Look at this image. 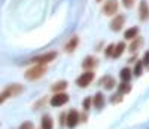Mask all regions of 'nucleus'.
Returning a JSON list of instances; mask_svg holds the SVG:
<instances>
[{
  "instance_id": "nucleus-1",
  "label": "nucleus",
  "mask_w": 149,
  "mask_h": 129,
  "mask_svg": "<svg viewBox=\"0 0 149 129\" xmlns=\"http://www.w3.org/2000/svg\"><path fill=\"white\" fill-rule=\"evenodd\" d=\"M45 73H46V66L36 64V66H33L31 68H29V70L26 71L24 77H26L27 80H37V79H40V77H43Z\"/></svg>"
},
{
  "instance_id": "nucleus-2",
  "label": "nucleus",
  "mask_w": 149,
  "mask_h": 129,
  "mask_svg": "<svg viewBox=\"0 0 149 129\" xmlns=\"http://www.w3.org/2000/svg\"><path fill=\"white\" fill-rule=\"evenodd\" d=\"M57 58V52L55 50H52V52H46V54H42V55H37V57H33L30 59V62H34V64H42V66H45V64L51 62Z\"/></svg>"
},
{
  "instance_id": "nucleus-3",
  "label": "nucleus",
  "mask_w": 149,
  "mask_h": 129,
  "mask_svg": "<svg viewBox=\"0 0 149 129\" xmlns=\"http://www.w3.org/2000/svg\"><path fill=\"white\" fill-rule=\"evenodd\" d=\"M81 122V114L76 111V110H70L67 114H66V126L73 129V128H76Z\"/></svg>"
},
{
  "instance_id": "nucleus-4",
  "label": "nucleus",
  "mask_w": 149,
  "mask_h": 129,
  "mask_svg": "<svg viewBox=\"0 0 149 129\" xmlns=\"http://www.w3.org/2000/svg\"><path fill=\"white\" fill-rule=\"evenodd\" d=\"M69 102V95L66 92H58V94H54L52 98L49 99V104L52 107H61Z\"/></svg>"
},
{
  "instance_id": "nucleus-5",
  "label": "nucleus",
  "mask_w": 149,
  "mask_h": 129,
  "mask_svg": "<svg viewBox=\"0 0 149 129\" xmlns=\"http://www.w3.org/2000/svg\"><path fill=\"white\" fill-rule=\"evenodd\" d=\"M93 80H94V71H84L76 79V85L79 88H86Z\"/></svg>"
},
{
  "instance_id": "nucleus-6",
  "label": "nucleus",
  "mask_w": 149,
  "mask_h": 129,
  "mask_svg": "<svg viewBox=\"0 0 149 129\" xmlns=\"http://www.w3.org/2000/svg\"><path fill=\"white\" fill-rule=\"evenodd\" d=\"M3 92L8 95V98L9 97H18V95H21L24 92V86L22 85H18V83H12V85L6 86V89H5Z\"/></svg>"
},
{
  "instance_id": "nucleus-7",
  "label": "nucleus",
  "mask_w": 149,
  "mask_h": 129,
  "mask_svg": "<svg viewBox=\"0 0 149 129\" xmlns=\"http://www.w3.org/2000/svg\"><path fill=\"white\" fill-rule=\"evenodd\" d=\"M103 12L104 15H115L118 12V2L116 0H107L103 6Z\"/></svg>"
},
{
  "instance_id": "nucleus-8",
  "label": "nucleus",
  "mask_w": 149,
  "mask_h": 129,
  "mask_svg": "<svg viewBox=\"0 0 149 129\" xmlns=\"http://www.w3.org/2000/svg\"><path fill=\"white\" fill-rule=\"evenodd\" d=\"M97 64H98V61H97L95 57H86V58L84 59V62H82V67H84V70H86V71H93V68L97 67Z\"/></svg>"
},
{
  "instance_id": "nucleus-9",
  "label": "nucleus",
  "mask_w": 149,
  "mask_h": 129,
  "mask_svg": "<svg viewBox=\"0 0 149 129\" xmlns=\"http://www.w3.org/2000/svg\"><path fill=\"white\" fill-rule=\"evenodd\" d=\"M139 18L140 21H146L149 18V5L146 0H142L140 6H139Z\"/></svg>"
},
{
  "instance_id": "nucleus-10",
  "label": "nucleus",
  "mask_w": 149,
  "mask_h": 129,
  "mask_svg": "<svg viewBox=\"0 0 149 129\" xmlns=\"http://www.w3.org/2000/svg\"><path fill=\"white\" fill-rule=\"evenodd\" d=\"M124 22H125V18H124L122 15H116L113 19H112V22H110V30H113V31H119V30L122 28Z\"/></svg>"
},
{
  "instance_id": "nucleus-11",
  "label": "nucleus",
  "mask_w": 149,
  "mask_h": 129,
  "mask_svg": "<svg viewBox=\"0 0 149 129\" xmlns=\"http://www.w3.org/2000/svg\"><path fill=\"white\" fill-rule=\"evenodd\" d=\"M115 79L112 76H104V77H102V80H100V85L106 89V91H110V89H113L115 88Z\"/></svg>"
},
{
  "instance_id": "nucleus-12",
  "label": "nucleus",
  "mask_w": 149,
  "mask_h": 129,
  "mask_svg": "<svg viewBox=\"0 0 149 129\" xmlns=\"http://www.w3.org/2000/svg\"><path fill=\"white\" fill-rule=\"evenodd\" d=\"M78 45H79V37H78V36H73V37L70 39V40L66 43V46H64V50H66L67 54H72L73 50L78 48Z\"/></svg>"
},
{
  "instance_id": "nucleus-13",
  "label": "nucleus",
  "mask_w": 149,
  "mask_h": 129,
  "mask_svg": "<svg viewBox=\"0 0 149 129\" xmlns=\"http://www.w3.org/2000/svg\"><path fill=\"white\" fill-rule=\"evenodd\" d=\"M93 106L95 107V108H103L104 107V95L103 94H100V92H97L95 95H94V98H93Z\"/></svg>"
},
{
  "instance_id": "nucleus-14",
  "label": "nucleus",
  "mask_w": 149,
  "mask_h": 129,
  "mask_svg": "<svg viewBox=\"0 0 149 129\" xmlns=\"http://www.w3.org/2000/svg\"><path fill=\"white\" fill-rule=\"evenodd\" d=\"M40 128L42 129H54V122H52V117L49 114H45L42 120H40Z\"/></svg>"
},
{
  "instance_id": "nucleus-15",
  "label": "nucleus",
  "mask_w": 149,
  "mask_h": 129,
  "mask_svg": "<svg viewBox=\"0 0 149 129\" xmlns=\"http://www.w3.org/2000/svg\"><path fill=\"white\" fill-rule=\"evenodd\" d=\"M66 88H67V82L66 80H60V82H57V83H54L51 86V91L54 94H58V92H64Z\"/></svg>"
},
{
  "instance_id": "nucleus-16",
  "label": "nucleus",
  "mask_w": 149,
  "mask_h": 129,
  "mask_svg": "<svg viewBox=\"0 0 149 129\" xmlns=\"http://www.w3.org/2000/svg\"><path fill=\"white\" fill-rule=\"evenodd\" d=\"M124 49H125V43H118V45H115V48H113V54H112V58H119L121 57V54L124 52Z\"/></svg>"
},
{
  "instance_id": "nucleus-17",
  "label": "nucleus",
  "mask_w": 149,
  "mask_h": 129,
  "mask_svg": "<svg viewBox=\"0 0 149 129\" xmlns=\"http://www.w3.org/2000/svg\"><path fill=\"white\" fill-rule=\"evenodd\" d=\"M137 34H139V27H131V28H128L125 33H124V37L125 39H136Z\"/></svg>"
},
{
  "instance_id": "nucleus-18",
  "label": "nucleus",
  "mask_w": 149,
  "mask_h": 129,
  "mask_svg": "<svg viewBox=\"0 0 149 129\" xmlns=\"http://www.w3.org/2000/svg\"><path fill=\"white\" fill-rule=\"evenodd\" d=\"M118 94H121V95H124V94H128L130 91H131V85L128 83V82H122L119 86H118Z\"/></svg>"
},
{
  "instance_id": "nucleus-19",
  "label": "nucleus",
  "mask_w": 149,
  "mask_h": 129,
  "mask_svg": "<svg viewBox=\"0 0 149 129\" xmlns=\"http://www.w3.org/2000/svg\"><path fill=\"white\" fill-rule=\"evenodd\" d=\"M119 76H121V80L122 82H130V79H131V70L130 68H122L121 70V73H119Z\"/></svg>"
},
{
  "instance_id": "nucleus-20",
  "label": "nucleus",
  "mask_w": 149,
  "mask_h": 129,
  "mask_svg": "<svg viewBox=\"0 0 149 129\" xmlns=\"http://www.w3.org/2000/svg\"><path fill=\"white\" fill-rule=\"evenodd\" d=\"M142 43H143V39L142 37H136V40L130 45V50H131V52H136V50L142 46Z\"/></svg>"
},
{
  "instance_id": "nucleus-21",
  "label": "nucleus",
  "mask_w": 149,
  "mask_h": 129,
  "mask_svg": "<svg viewBox=\"0 0 149 129\" xmlns=\"http://www.w3.org/2000/svg\"><path fill=\"white\" fill-rule=\"evenodd\" d=\"M91 106H93V98L86 97V98L84 99V102H82V107H84V110H85V111H88V110L91 108Z\"/></svg>"
},
{
  "instance_id": "nucleus-22",
  "label": "nucleus",
  "mask_w": 149,
  "mask_h": 129,
  "mask_svg": "<svg viewBox=\"0 0 149 129\" xmlns=\"http://www.w3.org/2000/svg\"><path fill=\"white\" fill-rule=\"evenodd\" d=\"M142 70H143V62L142 61H137L136 62V67H134V76H140L142 74Z\"/></svg>"
},
{
  "instance_id": "nucleus-23",
  "label": "nucleus",
  "mask_w": 149,
  "mask_h": 129,
  "mask_svg": "<svg viewBox=\"0 0 149 129\" xmlns=\"http://www.w3.org/2000/svg\"><path fill=\"white\" fill-rule=\"evenodd\" d=\"M18 129H34V123H33V122H30V120L22 122V123L19 125V128H18Z\"/></svg>"
},
{
  "instance_id": "nucleus-24",
  "label": "nucleus",
  "mask_w": 149,
  "mask_h": 129,
  "mask_svg": "<svg viewBox=\"0 0 149 129\" xmlns=\"http://www.w3.org/2000/svg\"><path fill=\"white\" fill-rule=\"evenodd\" d=\"M121 101H122V95H121V94H116L115 97L110 98V102H112V104H116V102H121Z\"/></svg>"
},
{
  "instance_id": "nucleus-25",
  "label": "nucleus",
  "mask_w": 149,
  "mask_h": 129,
  "mask_svg": "<svg viewBox=\"0 0 149 129\" xmlns=\"http://www.w3.org/2000/svg\"><path fill=\"white\" fill-rule=\"evenodd\" d=\"M113 48H115V45H109L107 46V49H106V57H112V54H113Z\"/></svg>"
},
{
  "instance_id": "nucleus-26",
  "label": "nucleus",
  "mask_w": 149,
  "mask_h": 129,
  "mask_svg": "<svg viewBox=\"0 0 149 129\" xmlns=\"http://www.w3.org/2000/svg\"><path fill=\"white\" fill-rule=\"evenodd\" d=\"M122 5L125 8H131L134 5V0H122Z\"/></svg>"
},
{
  "instance_id": "nucleus-27",
  "label": "nucleus",
  "mask_w": 149,
  "mask_h": 129,
  "mask_svg": "<svg viewBox=\"0 0 149 129\" xmlns=\"http://www.w3.org/2000/svg\"><path fill=\"white\" fill-rule=\"evenodd\" d=\"M143 64H145V66H148L149 67V52H146L145 54V57H143V61H142Z\"/></svg>"
},
{
  "instance_id": "nucleus-28",
  "label": "nucleus",
  "mask_w": 149,
  "mask_h": 129,
  "mask_svg": "<svg viewBox=\"0 0 149 129\" xmlns=\"http://www.w3.org/2000/svg\"><path fill=\"white\" fill-rule=\"evenodd\" d=\"M5 99H8V95L3 92V94H0V104H2V102H5Z\"/></svg>"
},
{
  "instance_id": "nucleus-29",
  "label": "nucleus",
  "mask_w": 149,
  "mask_h": 129,
  "mask_svg": "<svg viewBox=\"0 0 149 129\" xmlns=\"http://www.w3.org/2000/svg\"><path fill=\"white\" fill-rule=\"evenodd\" d=\"M60 119H61L60 123H61V125H64V123H66V114H61V116H60Z\"/></svg>"
},
{
  "instance_id": "nucleus-30",
  "label": "nucleus",
  "mask_w": 149,
  "mask_h": 129,
  "mask_svg": "<svg viewBox=\"0 0 149 129\" xmlns=\"http://www.w3.org/2000/svg\"><path fill=\"white\" fill-rule=\"evenodd\" d=\"M97 2H102V0H97Z\"/></svg>"
}]
</instances>
